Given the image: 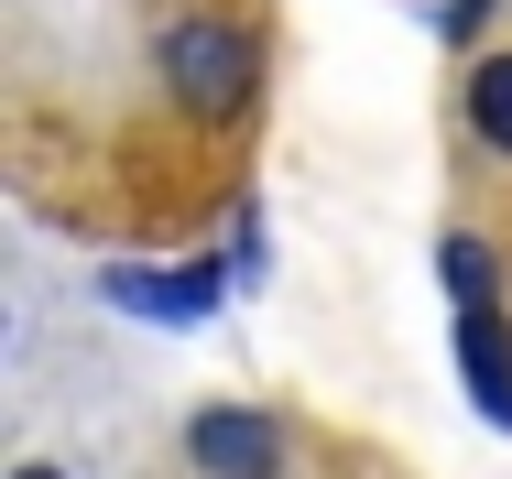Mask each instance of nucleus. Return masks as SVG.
Returning <instances> with one entry per match:
<instances>
[{
    "label": "nucleus",
    "instance_id": "f257e3e1",
    "mask_svg": "<svg viewBox=\"0 0 512 479\" xmlns=\"http://www.w3.org/2000/svg\"><path fill=\"white\" fill-rule=\"evenodd\" d=\"M164 88H175L186 120H240L251 88H262V44H251L240 22L197 11V22H175V33H164Z\"/></svg>",
    "mask_w": 512,
    "mask_h": 479
},
{
    "label": "nucleus",
    "instance_id": "f03ea898",
    "mask_svg": "<svg viewBox=\"0 0 512 479\" xmlns=\"http://www.w3.org/2000/svg\"><path fill=\"white\" fill-rule=\"evenodd\" d=\"M186 458H197L207 479H273V458H284V447H273V425H262V414L207 403L197 425H186Z\"/></svg>",
    "mask_w": 512,
    "mask_h": 479
},
{
    "label": "nucleus",
    "instance_id": "7ed1b4c3",
    "mask_svg": "<svg viewBox=\"0 0 512 479\" xmlns=\"http://www.w3.org/2000/svg\"><path fill=\"white\" fill-rule=\"evenodd\" d=\"M458 360H469L480 414L512 436V338H502V305H491V294H458Z\"/></svg>",
    "mask_w": 512,
    "mask_h": 479
},
{
    "label": "nucleus",
    "instance_id": "20e7f679",
    "mask_svg": "<svg viewBox=\"0 0 512 479\" xmlns=\"http://www.w3.org/2000/svg\"><path fill=\"white\" fill-rule=\"evenodd\" d=\"M207 294H218V273H109V305H131V316H153V327H197Z\"/></svg>",
    "mask_w": 512,
    "mask_h": 479
},
{
    "label": "nucleus",
    "instance_id": "39448f33",
    "mask_svg": "<svg viewBox=\"0 0 512 479\" xmlns=\"http://www.w3.org/2000/svg\"><path fill=\"white\" fill-rule=\"evenodd\" d=\"M469 131L512 153V55H480V77H469Z\"/></svg>",
    "mask_w": 512,
    "mask_h": 479
},
{
    "label": "nucleus",
    "instance_id": "423d86ee",
    "mask_svg": "<svg viewBox=\"0 0 512 479\" xmlns=\"http://www.w3.org/2000/svg\"><path fill=\"white\" fill-rule=\"evenodd\" d=\"M11 479H55V469H11Z\"/></svg>",
    "mask_w": 512,
    "mask_h": 479
}]
</instances>
